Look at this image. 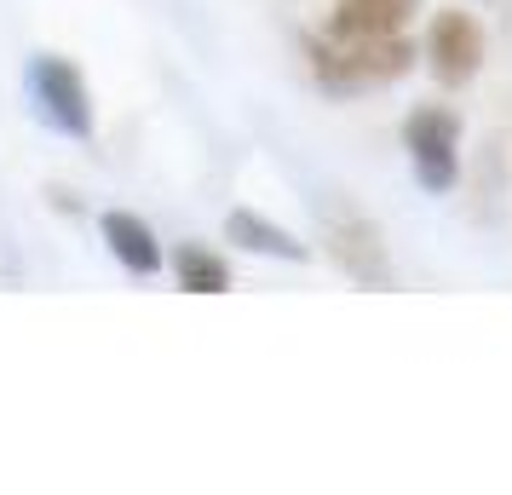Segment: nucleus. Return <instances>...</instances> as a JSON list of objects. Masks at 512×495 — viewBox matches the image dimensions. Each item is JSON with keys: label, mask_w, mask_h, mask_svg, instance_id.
<instances>
[{"label": "nucleus", "mask_w": 512, "mask_h": 495, "mask_svg": "<svg viewBox=\"0 0 512 495\" xmlns=\"http://www.w3.org/2000/svg\"><path fill=\"white\" fill-rule=\"evenodd\" d=\"M403 150L426 196H449L461 185V116L443 104H420L403 121Z\"/></svg>", "instance_id": "obj_3"}, {"label": "nucleus", "mask_w": 512, "mask_h": 495, "mask_svg": "<svg viewBox=\"0 0 512 495\" xmlns=\"http://www.w3.org/2000/svg\"><path fill=\"white\" fill-rule=\"evenodd\" d=\"M323 242H328V260L340 265L351 283H363V288H392L397 283L392 260H386V242H380V225L363 219L357 208L340 202L334 213H323Z\"/></svg>", "instance_id": "obj_4"}, {"label": "nucleus", "mask_w": 512, "mask_h": 495, "mask_svg": "<svg viewBox=\"0 0 512 495\" xmlns=\"http://www.w3.org/2000/svg\"><path fill=\"white\" fill-rule=\"evenodd\" d=\"M98 236H104V248L116 254L121 271H133V277H156V271H162V242H156V231L144 225L139 213L104 208L98 213Z\"/></svg>", "instance_id": "obj_6"}, {"label": "nucleus", "mask_w": 512, "mask_h": 495, "mask_svg": "<svg viewBox=\"0 0 512 495\" xmlns=\"http://www.w3.org/2000/svg\"><path fill=\"white\" fill-rule=\"evenodd\" d=\"M420 47L409 35H311L305 41V70L328 98H363L380 93L415 70Z\"/></svg>", "instance_id": "obj_1"}, {"label": "nucleus", "mask_w": 512, "mask_h": 495, "mask_svg": "<svg viewBox=\"0 0 512 495\" xmlns=\"http://www.w3.org/2000/svg\"><path fill=\"white\" fill-rule=\"evenodd\" d=\"M420 0H334L323 35H403Z\"/></svg>", "instance_id": "obj_8"}, {"label": "nucleus", "mask_w": 512, "mask_h": 495, "mask_svg": "<svg viewBox=\"0 0 512 495\" xmlns=\"http://www.w3.org/2000/svg\"><path fill=\"white\" fill-rule=\"evenodd\" d=\"M173 277H179V288H190V294H225V288H231V265H225V254H213L202 242H185V248L173 254Z\"/></svg>", "instance_id": "obj_9"}, {"label": "nucleus", "mask_w": 512, "mask_h": 495, "mask_svg": "<svg viewBox=\"0 0 512 495\" xmlns=\"http://www.w3.org/2000/svg\"><path fill=\"white\" fill-rule=\"evenodd\" d=\"M225 236H231L236 248L259 254V260H288V265L311 260V248H305L300 236L282 231V225H271V219H265V213H254V208H231V213H225Z\"/></svg>", "instance_id": "obj_7"}, {"label": "nucleus", "mask_w": 512, "mask_h": 495, "mask_svg": "<svg viewBox=\"0 0 512 495\" xmlns=\"http://www.w3.org/2000/svg\"><path fill=\"white\" fill-rule=\"evenodd\" d=\"M24 87H29L35 116L47 121L52 133H64L75 144L93 139V93H87V75L75 70L64 52H35Z\"/></svg>", "instance_id": "obj_2"}, {"label": "nucleus", "mask_w": 512, "mask_h": 495, "mask_svg": "<svg viewBox=\"0 0 512 495\" xmlns=\"http://www.w3.org/2000/svg\"><path fill=\"white\" fill-rule=\"evenodd\" d=\"M426 70L438 87H466L484 70V24L472 12H438L426 29Z\"/></svg>", "instance_id": "obj_5"}]
</instances>
